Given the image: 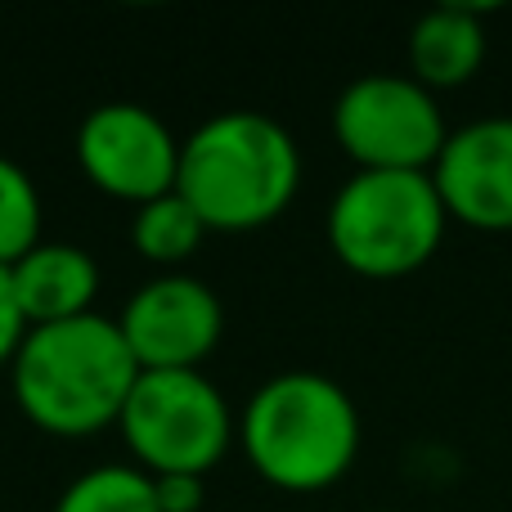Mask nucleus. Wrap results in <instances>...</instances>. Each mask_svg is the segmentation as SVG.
Instances as JSON below:
<instances>
[{
	"mask_svg": "<svg viewBox=\"0 0 512 512\" xmlns=\"http://www.w3.org/2000/svg\"><path fill=\"white\" fill-rule=\"evenodd\" d=\"M135 378L140 364L122 328L99 310L27 328L18 355L9 360V396L23 418L68 441L117 427Z\"/></svg>",
	"mask_w": 512,
	"mask_h": 512,
	"instance_id": "obj_1",
	"label": "nucleus"
},
{
	"mask_svg": "<svg viewBox=\"0 0 512 512\" xmlns=\"http://www.w3.org/2000/svg\"><path fill=\"white\" fill-rule=\"evenodd\" d=\"M176 189L216 234L279 221L301 189V149L279 117L225 108L180 140Z\"/></svg>",
	"mask_w": 512,
	"mask_h": 512,
	"instance_id": "obj_2",
	"label": "nucleus"
},
{
	"mask_svg": "<svg viewBox=\"0 0 512 512\" xmlns=\"http://www.w3.org/2000/svg\"><path fill=\"white\" fill-rule=\"evenodd\" d=\"M360 409L337 378L288 369L265 378L239 414V445L256 477L288 495L337 486L360 459Z\"/></svg>",
	"mask_w": 512,
	"mask_h": 512,
	"instance_id": "obj_3",
	"label": "nucleus"
},
{
	"mask_svg": "<svg viewBox=\"0 0 512 512\" xmlns=\"http://www.w3.org/2000/svg\"><path fill=\"white\" fill-rule=\"evenodd\" d=\"M450 216L432 171H355L333 194L324 234L333 256L364 279H405L445 243Z\"/></svg>",
	"mask_w": 512,
	"mask_h": 512,
	"instance_id": "obj_4",
	"label": "nucleus"
},
{
	"mask_svg": "<svg viewBox=\"0 0 512 512\" xmlns=\"http://www.w3.org/2000/svg\"><path fill=\"white\" fill-rule=\"evenodd\" d=\"M117 432L149 477H207L230 454L239 418L203 369H140Z\"/></svg>",
	"mask_w": 512,
	"mask_h": 512,
	"instance_id": "obj_5",
	"label": "nucleus"
},
{
	"mask_svg": "<svg viewBox=\"0 0 512 512\" xmlns=\"http://www.w3.org/2000/svg\"><path fill=\"white\" fill-rule=\"evenodd\" d=\"M333 135L355 171H432L450 126L409 72H364L333 99Z\"/></svg>",
	"mask_w": 512,
	"mask_h": 512,
	"instance_id": "obj_6",
	"label": "nucleus"
},
{
	"mask_svg": "<svg viewBox=\"0 0 512 512\" xmlns=\"http://www.w3.org/2000/svg\"><path fill=\"white\" fill-rule=\"evenodd\" d=\"M77 167L99 194L122 203H149L176 189L180 140L149 104L108 99L77 126Z\"/></svg>",
	"mask_w": 512,
	"mask_h": 512,
	"instance_id": "obj_7",
	"label": "nucleus"
},
{
	"mask_svg": "<svg viewBox=\"0 0 512 512\" xmlns=\"http://www.w3.org/2000/svg\"><path fill=\"white\" fill-rule=\"evenodd\" d=\"M117 328L140 369H203L221 346L225 306L198 274L162 270L126 297Z\"/></svg>",
	"mask_w": 512,
	"mask_h": 512,
	"instance_id": "obj_8",
	"label": "nucleus"
},
{
	"mask_svg": "<svg viewBox=\"0 0 512 512\" xmlns=\"http://www.w3.org/2000/svg\"><path fill=\"white\" fill-rule=\"evenodd\" d=\"M432 185L450 221L481 234H512V117H477L450 131Z\"/></svg>",
	"mask_w": 512,
	"mask_h": 512,
	"instance_id": "obj_9",
	"label": "nucleus"
},
{
	"mask_svg": "<svg viewBox=\"0 0 512 512\" xmlns=\"http://www.w3.org/2000/svg\"><path fill=\"white\" fill-rule=\"evenodd\" d=\"M9 279H14V297L23 306L27 328H36V324L90 315L104 274H99V261L81 243L41 239L23 261L9 265Z\"/></svg>",
	"mask_w": 512,
	"mask_h": 512,
	"instance_id": "obj_10",
	"label": "nucleus"
},
{
	"mask_svg": "<svg viewBox=\"0 0 512 512\" xmlns=\"http://www.w3.org/2000/svg\"><path fill=\"white\" fill-rule=\"evenodd\" d=\"M486 23L477 5H436L409 27V77L427 90H459L486 63Z\"/></svg>",
	"mask_w": 512,
	"mask_h": 512,
	"instance_id": "obj_11",
	"label": "nucleus"
},
{
	"mask_svg": "<svg viewBox=\"0 0 512 512\" xmlns=\"http://www.w3.org/2000/svg\"><path fill=\"white\" fill-rule=\"evenodd\" d=\"M207 234L212 230H207L203 216L185 203L180 189H171V194H162V198H149V203H140L131 216V248L140 252L144 261L167 265V270H180L189 256L203 248Z\"/></svg>",
	"mask_w": 512,
	"mask_h": 512,
	"instance_id": "obj_12",
	"label": "nucleus"
},
{
	"mask_svg": "<svg viewBox=\"0 0 512 512\" xmlns=\"http://www.w3.org/2000/svg\"><path fill=\"white\" fill-rule=\"evenodd\" d=\"M50 512H162L153 477L135 463H99L59 490Z\"/></svg>",
	"mask_w": 512,
	"mask_h": 512,
	"instance_id": "obj_13",
	"label": "nucleus"
},
{
	"mask_svg": "<svg viewBox=\"0 0 512 512\" xmlns=\"http://www.w3.org/2000/svg\"><path fill=\"white\" fill-rule=\"evenodd\" d=\"M41 243V194L36 180L0 153V265L23 261Z\"/></svg>",
	"mask_w": 512,
	"mask_h": 512,
	"instance_id": "obj_14",
	"label": "nucleus"
},
{
	"mask_svg": "<svg viewBox=\"0 0 512 512\" xmlns=\"http://www.w3.org/2000/svg\"><path fill=\"white\" fill-rule=\"evenodd\" d=\"M23 337H27L23 306H18V297H14L9 270L0 265V369H9V360H14L18 346H23Z\"/></svg>",
	"mask_w": 512,
	"mask_h": 512,
	"instance_id": "obj_15",
	"label": "nucleus"
},
{
	"mask_svg": "<svg viewBox=\"0 0 512 512\" xmlns=\"http://www.w3.org/2000/svg\"><path fill=\"white\" fill-rule=\"evenodd\" d=\"M153 490H158V508L162 512H198L207 495V477H153Z\"/></svg>",
	"mask_w": 512,
	"mask_h": 512,
	"instance_id": "obj_16",
	"label": "nucleus"
}]
</instances>
